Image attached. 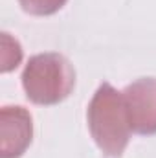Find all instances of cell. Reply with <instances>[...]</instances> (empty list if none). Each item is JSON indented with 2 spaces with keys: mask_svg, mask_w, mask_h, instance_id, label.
<instances>
[{
  "mask_svg": "<svg viewBox=\"0 0 156 158\" xmlns=\"http://www.w3.org/2000/svg\"><path fill=\"white\" fill-rule=\"evenodd\" d=\"M86 119L90 134L105 156L119 158L125 153L132 127L123 92H117L110 83H101L88 105Z\"/></svg>",
  "mask_w": 156,
  "mask_h": 158,
  "instance_id": "6da1fadb",
  "label": "cell"
},
{
  "mask_svg": "<svg viewBox=\"0 0 156 158\" xmlns=\"http://www.w3.org/2000/svg\"><path fill=\"white\" fill-rule=\"evenodd\" d=\"M22 86L35 105H57L76 86V70L61 53H37L30 57L22 72Z\"/></svg>",
  "mask_w": 156,
  "mask_h": 158,
  "instance_id": "7a4b0ae2",
  "label": "cell"
},
{
  "mask_svg": "<svg viewBox=\"0 0 156 158\" xmlns=\"http://www.w3.org/2000/svg\"><path fill=\"white\" fill-rule=\"evenodd\" d=\"M132 132L156 134V77H142L123 90Z\"/></svg>",
  "mask_w": 156,
  "mask_h": 158,
  "instance_id": "3957f363",
  "label": "cell"
},
{
  "mask_svg": "<svg viewBox=\"0 0 156 158\" xmlns=\"http://www.w3.org/2000/svg\"><path fill=\"white\" fill-rule=\"evenodd\" d=\"M33 138V119L24 107H2L0 110V158H20Z\"/></svg>",
  "mask_w": 156,
  "mask_h": 158,
  "instance_id": "277c9868",
  "label": "cell"
},
{
  "mask_svg": "<svg viewBox=\"0 0 156 158\" xmlns=\"http://www.w3.org/2000/svg\"><path fill=\"white\" fill-rule=\"evenodd\" d=\"M0 59H2V64H0V70L4 74L15 70L20 61H22V48L18 44V40L13 39L9 33H2V53H0Z\"/></svg>",
  "mask_w": 156,
  "mask_h": 158,
  "instance_id": "5b68a950",
  "label": "cell"
},
{
  "mask_svg": "<svg viewBox=\"0 0 156 158\" xmlns=\"http://www.w3.org/2000/svg\"><path fill=\"white\" fill-rule=\"evenodd\" d=\"M68 0H18L20 7L35 17H48L64 7Z\"/></svg>",
  "mask_w": 156,
  "mask_h": 158,
  "instance_id": "8992f818",
  "label": "cell"
}]
</instances>
